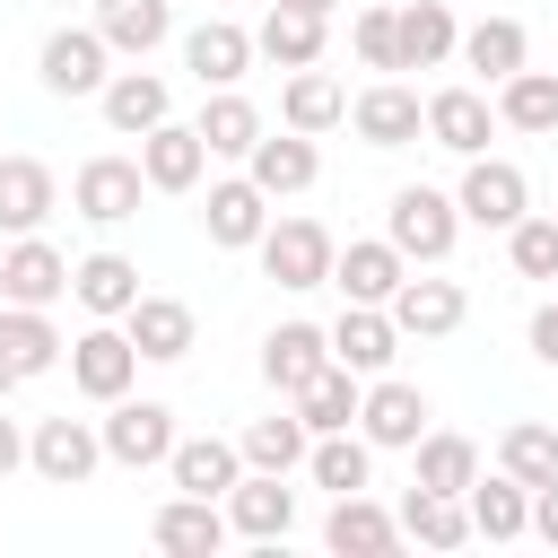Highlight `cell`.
Returning a JSON list of instances; mask_svg holds the SVG:
<instances>
[{
  "label": "cell",
  "mask_w": 558,
  "mask_h": 558,
  "mask_svg": "<svg viewBox=\"0 0 558 558\" xmlns=\"http://www.w3.org/2000/svg\"><path fill=\"white\" fill-rule=\"evenodd\" d=\"M453 235H462L453 192H436V183H401V192L384 201V244H392L401 262H445Z\"/></svg>",
  "instance_id": "6da1fadb"
},
{
  "label": "cell",
  "mask_w": 558,
  "mask_h": 558,
  "mask_svg": "<svg viewBox=\"0 0 558 558\" xmlns=\"http://www.w3.org/2000/svg\"><path fill=\"white\" fill-rule=\"evenodd\" d=\"M253 253H262V270H270L279 288H331V253H340V244H331L323 218H270Z\"/></svg>",
  "instance_id": "7a4b0ae2"
},
{
  "label": "cell",
  "mask_w": 558,
  "mask_h": 558,
  "mask_svg": "<svg viewBox=\"0 0 558 558\" xmlns=\"http://www.w3.org/2000/svg\"><path fill=\"white\" fill-rule=\"evenodd\" d=\"M357 436L384 445V453H410V445L427 436V392L401 384V375H366V392H357Z\"/></svg>",
  "instance_id": "3957f363"
},
{
  "label": "cell",
  "mask_w": 558,
  "mask_h": 558,
  "mask_svg": "<svg viewBox=\"0 0 558 558\" xmlns=\"http://www.w3.org/2000/svg\"><path fill=\"white\" fill-rule=\"evenodd\" d=\"M453 209H462L471 227H497V235H506V227L532 209V183H523V166H506V157H488V148H480V157L462 166V192H453Z\"/></svg>",
  "instance_id": "277c9868"
},
{
  "label": "cell",
  "mask_w": 558,
  "mask_h": 558,
  "mask_svg": "<svg viewBox=\"0 0 558 558\" xmlns=\"http://www.w3.org/2000/svg\"><path fill=\"white\" fill-rule=\"evenodd\" d=\"M105 410H113V418L96 427V436H105V462L148 471V462L174 453V410H166V401H131V392H122V401H105Z\"/></svg>",
  "instance_id": "5b68a950"
},
{
  "label": "cell",
  "mask_w": 558,
  "mask_h": 558,
  "mask_svg": "<svg viewBox=\"0 0 558 558\" xmlns=\"http://www.w3.org/2000/svg\"><path fill=\"white\" fill-rule=\"evenodd\" d=\"M105 61H113V44H105L96 26H52V35H44V52H35V70H44V87H52V96H96V87L113 78Z\"/></svg>",
  "instance_id": "8992f818"
},
{
  "label": "cell",
  "mask_w": 558,
  "mask_h": 558,
  "mask_svg": "<svg viewBox=\"0 0 558 558\" xmlns=\"http://www.w3.org/2000/svg\"><path fill=\"white\" fill-rule=\"evenodd\" d=\"M140 192H148L140 157H87L78 183H70V209L87 227H122V218H140Z\"/></svg>",
  "instance_id": "52a82bcc"
},
{
  "label": "cell",
  "mask_w": 558,
  "mask_h": 558,
  "mask_svg": "<svg viewBox=\"0 0 558 558\" xmlns=\"http://www.w3.org/2000/svg\"><path fill=\"white\" fill-rule=\"evenodd\" d=\"M131 375H140V349H131V331H122V323H96V331H78V340H70V384H78L87 401H122V392H131Z\"/></svg>",
  "instance_id": "ba28073f"
},
{
  "label": "cell",
  "mask_w": 558,
  "mask_h": 558,
  "mask_svg": "<svg viewBox=\"0 0 558 558\" xmlns=\"http://www.w3.org/2000/svg\"><path fill=\"white\" fill-rule=\"evenodd\" d=\"M26 462L52 480V488H78V480H96V462H105V436L87 427V418H35V436H26Z\"/></svg>",
  "instance_id": "9c48e42d"
},
{
  "label": "cell",
  "mask_w": 558,
  "mask_h": 558,
  "mask_svg": "<svg viewBox=\"0 0 558 558\" xmlns=\"http://www.w3.org/2000/svg\"><path fill=\"white\" fill-rule=\"evenodd\" d=\"M349 122H357V140H366V148H410V140L427 131V96H418V87H401V78H375V87L349 105Z\"/></svg>",
  "instance_id": "30bf717a"
},
{
  "label": "cell",
  "mask_w": 558,
  "mask_h": 558,
  "mask_svg": "<svg viewBox=\"0 0 558 558\" xmlns=\"http://www.w3.org/2000/svg\"><path fill=\"white\" fill-rule=\"evenodd\" d=\"M140 174H148V192H192L201 174H209V148H201V131L192 122H157V131H140Z\"/></svg>",
  "instance_id": "8fae6325"
},
{
  "label": "cell",
  "mask_w": 558,
  "mask_h": 558,
  "mask_svg": "<svg viewBox=\"0 0 558 558\" xmlns=\"http://www.w3.org/2000/svg\"><path fill=\"white\" fill-rule=\"evenodd\" d=\"M384 314L401 323V340H445V331H462L471 296H462L453 279H401V288L384 296Z\"/></svg>",
  "instance_id": "7c38bea8"
},
{
  "label": "cell",
  "mask_w": 558,
  "mask_h": 558,
  "mask_svg": "<svg viewBox=\"0 0 558 558\" xmlns=\"http://www.w3.org/2000/svg\"><path fill=\"white\" fill-rule=\"evenodd\" d=\"M323 366H331V331H323V323H279V331L262 340V375H270L279 401H296Z\"/></svg>",
  "instance_id": "4fadbf2b"
},
{
  "label": "cell",
  "mask_w": 558,
  "mask_h": 558,
  "mask_svg": "<svg viewBox=\"0 0 558 558\" xmlns=\"http://www.w3.org/2000/svg\"><path fill=\"white\" fill-rule=\"evenodd\" d=\"M296 523V488H288V471H244L235 488H227V532H244V541H279Z\"/></svg>",
  "instance_id": "5bb4252c"
},
{
  "label": "cell",
  "mask_w": 558,
  "mask_h": 558,
  "mask_svg": "<svg viewBox=\"0 0 558 558\" xmlns=\"http://www.w3.org/2000/svg\"><path fill=\"white\" fill-rule=\"evenodd\" d=\"M148 541H157V549H174V558H218V549H227V506H218V497H183V488H174V497L157 506Z\"/></svg>",
  "instance_id": "9a60e30c"
},
{
  "label": "cell",
  "mask_w": 558,
  "mask_h": 558,
  "mask_svg": "<svg viewBox=\"0 0 558 558\" xmlns=\"http://www.w3.org/2000/svg\"><path fill=\"white\" fill-rule=\"evenodd\" d=\"M0 296H9V305H61V296H70V262H61L44 235H9V253H0Z\"/></svg>",
  "instance_id": "2e32d148"
},
{
  "label": "cell",
  "mask_w": 558,
  "mask_h": 558,
  "mask_svg": "<svg viewBox=\"0 0 558 558\" xmlns=\"http://www.w3.org/2000/svg\"><path fill=\"white\" fill-rule=\"evenodd\" d=\"M201 227H209V244L244 253V244H262V227H270V192H262L253 174H227V183H209V209H201Z\"/></svg>",
  "instance_id": "e0dca14e"
},
{
  "label": "cell",
  "mask_w": 558,
  "mask_h": 558,
  "mask_svg": "<svg viewBox=\"0 0 558 558\" xmlns=\"http://www.w3.org/2000/svg\"><path fill=\"white\" fill-rule=\"evenodd\" d=\"M488 131H497V105H488L480 87H436V96H427V140H436V148L480 157Z\"/></svg>",
  "instance_id": "ac0fdd59"
},
{
  "label": "cell",
  "mask_w": 558,
  "mask_h": 558,
  "mask_svg": "<svg viewBox=\"0 0 558 558\" xmlns=\"http://www.w3.org/2000/svg\"><path fill=\"white\" fill-rule=\"evenodd\" d=\"M401 279H410V262H401L384 235H366V244H340V253H331V288H340L349 305H384Z\"/></svg>",
  "instance_id": "d6986e66"
},
{
  "label": "cell",
  "mask_w": 558,
  "mask_h": 558,
  "mask_svg": "<svg viewBox=\"0 0 558 558\" xmlns=\"http://www.w3.org/2000/svg\"><path fill=\"white\" fill-rule=\"evenodd\" d=\"M122 331H131V349H140L148 366H174V357H192V305H183V296H131Z\"/></svg>",
  "instance_id": "ffe728a7"
},
{
  "label": "cell",
  "mask_w": 558,
  "mask_h": 558,
  "mask_svg": "<svg viewBox=\"0 0 558 558\" xmlns=\"http://www.w3.org/2000/svg\"><path fill=\"white\" fill-rule=\"evenodd\" d=\"M331 357H340L349 375H384V366L401 357V323H392L384 305H349V314L331 323Z\"/></svg>",
  "instance_id": "44dd1931"
},
{
  "label": "cell",
  "mask_w": 558,
  "mask_h": 558,
  "mask_svg": "<svg viewBox=\"0 0 558 558\" xmlns=\"http://www.w3.org/2000/svg\"><path fill=\"white\" fill-rule=\"evenodd\" d=\"M166 480H174L183 497H227V488L244 480V453H235L227 436H174V453H166Z\"/></svg>",
  "instance_id": "7402d4cb"
},
{
  "label": "cell",
  "mask_w": 558,
  "mask_h": 558,
  "mask_svg": "<svg viewBox=\"0 0 558 558\" xmlns=\"http://www.w3.org/2000/svg\"><path fill=\"white\" fill-rule=\"evenodd\" d=\"M401 541V523L366 497V488H349V497H331V514H323V549H340V558H384Z\"/></svg>",
  "instance_id": "603a6c76"
},
{
  "label": "cell",
  "mask_w": 558,
  "mask_h": 558,
  "mask_svg": "<svg viewBox=\"0 0 558 558\" xmlns=\"http://www.w3.org/2000/svg\"><path fill=\"white\" fill-rule=\"evenodd\" d=\"M183 70H192L201 87H235V78L253 70V35L227 26V17H201V26L183 35Z\"/></svg>",
  "instance_id": "cb8c5ba5"
},
{
  "label": "cell",
  "mask_w": 558,
  "mask_h": 558,
  "mask_svg": "<svg viewBox=\"0 0 558 558\" xmlns=\"http://www.w3.org/2000/svg\"><path fill=\"white\" fill-rule=\"evenodd\" d=\"M96 105H105V122H113L122 140H140V131H157V122L174 113V96H166L157 70H113V78L96 87Z\"/></svg>",
  "instance_id": "d4e9b609"
},
{
  "label": "cell",
  "mask_w": 558,
  "mask_h": 558,
  "mask_svg": "<svg viewBox=\"0 0 558 558\" xmlns=\"http://www.w3.org/2000/svg\"><path fill=\"white\" fill-rule=\"evenodd\" d=\"M244 174H253L270 201H288V192H305V183L323 174V157H314V140H305V131H279V140L262 131V140L244 148Z\"/></svg>",
  "instance_id": "484cf974"
},
{
  "label": "cell",
  "mask_w": 558,
  "mask_h": 558,
  "mask_svg": "<svg viewBox=\"0 0 558 558\" xmlns=\"http://www.w3.org/2000/svg\"><path fill=\"white\" fill-rule=\"evenodd\" d=\"M70 296H78L96 323H122L131 296H140V262H131V253H87V262H70Z\"/></svg>",
  "instance_id": "4316f807"
},
{
  "label": "cell",
  "mask_w": 558,
  "mask_h": 558,
  "mask_svg": "<svg viewBox=\"0 0 558 558\" xmlns=\"http://www.w3.org/2000/svg\"><path fill=\"white\" fill-rule=\"evenodd\" d=\"M462 514H471V532H480V541H523V532H532V488H523L514 471L471 480V488H462Z\"/></svg>",
  "instance_id": "83f0119b"
},
{
  "label": "cell",
  "mask_w": 558,
  "mask_h": 558,
  "mask_svg": "<svg viewBox=\"0 0 558 558\" xmlns=\"http://www.w3.org/2000/svg\"><path fill=\"white\" fill-rule=\"evenodd\" d=\"M52 166L44 157H0V235H35L52 218Z\"/></svg>",
  "instance_id": "f1b7e54d"
},
{
  "label": "cell",
  "mask_w": 558,
  "mask_h": 558,
  "mask_svg": "<svg viewBox=\"0 0 558 558\" xmlns=\"http://www.w3.org/2000/svg\"><path fill=\"white\" fill-rule=\"evenodd\" d=\"M323 44H331V17H305V9H279V0H270V17L253 26V52L279 61V70H314Z\"/></svg>",
  "instance_id": "f546056e"
},
{
  "label": "cell",
  "mask_w": 558,
  "mask_h": 558,
  "mask_svg": "<svg viewBox=\"0 0 558 558\" xmlns=\"http://www.w3.org/2000/svg\"><path fill=\"white\" fill-rule=\"evenodd\" d=\"M279 113H288V131H305V140H323L331 122H349V87L314 61V70H288V87H279Z\"/></svg>",
  "instance_id": "4dcf8cb0"
},
{
  "label": "cell",
  "mask_w": 558,
  "mask_h": 558,
  "mask_svg": "<svg viewBox=\"0 0 558 558\" xmlns=\"http://www.w3.org/2000/svg\"><path fill=\"white\" fill-rule=\"evenodd\" d=\"M392 35H401V70H436V61H453V44H462V26H453L445 0H410V9H392Z\"/></svg>",
  "instance_id": "1f68e13d"
},
{
  "label": "cell",
  "mask_w": 558,
  "mask_h": 558,
  "mask_svg": "<svg viewBox=\"0 0 558 558\" xmlns=\"http://www.w3.org/2000/svg\"><path fill=\"white\" fill-rule=\"evenodd\" d=\"M61 331H52V314L44 305H0V357L17 366V375H52L61 366Z\"/></svg>",
  "instance_id": "d6a6232c"
},
{
  "label": "cell",
  "mask_w": 558,
  "mask_h": 558,
  "mask_svg": "<svg viewBox=\"0 0 558 558\" xmlns=\"http://www.w3.org/2000/svg\"><path fill=\"white\" fill-rule=\"evenodd\" d=\"M166 26H174V0H96V35L131 61H148L166 44Z\"/></svg>",
  "instance_id": "836d02e7"
},
{
  "label": "cell",
  "mask_w": 558,
  "mask_h": 558,
  "mask_svg": "<svg viewBox=\"0 0 558 558\" xmlns=\"http://www.w3.org/2000/svg\"><path fill=\"white\" fill-rule=\"evenodd\" d=\"M357 392H366V375H349V366L331 357V366H323L288 410L305 418V436H331V427H357Z\"/></svg>",
  "instance_id": "e575fe53"
},
{
  "label": "cell",
  "mask_w": 558,
  "mask_h": 558,
  "mask_svg": "<svg viewBox=\"0 0 558 558\" xmlns=\"http://www.w3.org/2000/svg\"><path fill=\"white\" fill-rule=\"evenodd\" d=\"M418 549H462L471 541V514H462V497H445V488H418L410 480V497H401V514H392Z\"/></svg>",
  "instance_id": "d590c367"
},
{
  "label": "cell",
  "mask_w": 558,
  "mask_h": 558,
  "mask_svg": "<svg viewBox=\"0 0 558 558\" xmlns=\"http://www.w3.org/2000/svg\"><path fill=\"white\" fill-rule=\"evenodd\" d=\"M453 52H462V61H471V70L497 87V78H514V70H523L532 35H523L514 17H480V26H462V44H453Z\"/></svg>",
  "instance_id": "8d00e7d4"
},
{
  "label": "cell",
  "mask_w": 558,
  "mask_h": 558,
  "mask_svg": "<svg viewBox=\"0 0 558 558\" xmlns=\"http://www.w3.org/2000/svg\"><path fill=\"white\" fill-rule=\"evenodd\" d=\"M305 445H314V436H305V418H296V410H270V418H253V427L235 436L244 471H296V462H305Z\"/></svg>",
  "instance_id": "74e56055"
},
{
  "label": "cell",
  "mask_w": 558,
  "mask_h": 558,
  "mask_svg": "<svg viewBox=\"0 0 558 558\" xmlns=\"http://www.w3.org/2000/svg\"><path fill=\"white\" fill-rule=\"evenodd\" d=\"M305 471H314V488L349 497V488H366L375 445H366V436H349V427H331V436H314V445H305Z\"/></svg>",
  "instance_id": "f35d334b"
},
{
  "label": "cell",
  "mask_w": 558,
  "mask_h": 558,
  "mask_svg": "<svg viewBox=\"0 0 558 558\" xmlns=\"http://www.w3.org/2000/svg\"><path fill=\"white\" fill-rule=\"evenodd\" d=\"M410 453H418V488H445V497H462V488L480 480V445H471V436H453V427H427Z\"/></svg>",
  "instance_id": "ab89813d"
},
{
  "label": "cell",
  "mask_w": 558,
  "mask_h": 558,
  "mask_svg": "<svg viewBox=\"0 0 558 558\" xmlns=\"http://www.w3.org/2000/svg\"><path fill=\"white\" fill-rule=\"evenodd\" d=\"M192 131H201V148H209V157H244V148L262 140V113H253V96L218 87V96L201 105V122H192Z\"/></svg>",
  "instance_id": "60d3db41"
},
{
  "label": "cell",
  "mask_w": 558,
  "mask_h": 558,
  "mask_svg": "<svg viewBox=\"0 0 558 558\" xmlns=\"http://www.w3.org/2000/svg\"><path fill=\"white\" fill-rule=\"evenodd\" d=\"M497 122H514V131H558V70H514V78H497Z\"/></svg>",
  "instance_id": "b9f144b4"
},
{
  "label": "cell",
  "mask_w": 558,
  "mask_h": 558,
  "mask_svg": "<svg viewBox=\"0 0 558 558\" xmlns=\"http://www.w3.org/2000/svg\"><path fill=\"white\" fill-rule=\"evenodd\" d=\"M497 471H514L523 488L558 480V427H541V418H514V427L497 436Z\"/></svg>",
  "instance_id": "7bdbcfd3"
},
{
  "label": "cell",
  "mask_w": 558,
  "mask_h": 558,
  "mask_svg": "<svg viewBox=\"0 0 558 558\" xmlns=\"http://www.w3.org/2000/svg\"><path fill=\"white\" fill-rule=\"evenodd\" d=\"M506 262H514L523 279H558V218L523 209V218L506 227Z\"/></svg>",
  "instance_id": "ee69618b"
},
{
  "label": "cell",
  "mask_w": 558,
  "mask_h": 558,
  "mask_svg": "<svg viewBox=\"0 0 558 558\" xmlns=\"http://www.w3.org/2000/svg\"><path fill=\"white\" fill-rule=\"evenodd\" d=\"M349 44L366 70H401V35H392V9H357L349 17Z\"/></svg>",
  "instance_id": "f6af8a7d"
},
{
  "label": "cell",
  "mask_w": 558,
  "mask_h": 558,
  "mask_svg": "<svg viewBox=\"0 0 558 558\" xmlns=\"http://www.w3.org/2000/svg\"><path fill=\"white\" fill-rule=\"evenodd\" d=\"M523 340H532V357H541V366H558V296H549V305H532V331H523Z\"/></svg>",
  "instance_id": "bcb514c9"
},
{
  "label": "cell",
  "mask_w": 558,
  "mask_h": 558,
  "mask_svg": "<svg viewBox=\"0 0 558 558\" xmlns=\"http://www.w3.org/2000/svg\"><path fill=\"white\" fill-rule=\"evenodd\" d=\"M532 532L558 549V480H541V488H532Z\"/></svg>",
  "instance_id": "7dc6e473"
},
{
  "label": "cell",
  "mask_w": 558,
  "mask_h": 558,
  "mask_svg": "<svg viewBox=\"0 0 558 558\" xmlns=\"http://www.w3.org/2000/svg\"><path fill=\"white\" fill-rule=\"evenodd\" d=\"M26 462V436H17V418H0V480Z\"/></svg>",
  "instance_id": "c3c4849f"
},
{
  "label": "cell",
  "mask_w": 558,
  "mask_h": 558,
  "mask_svg": "<svg viewBox=\"0 0 558 558\" xmlns=\"http://www.w3.org/2000/svg\"><path fill=\"white\" fill-rule=\"evenodd\" d=\"M279 9H305V17H331L340 0H279Z\"/></svg>",
  "instance_id": "681fc988"
},
{
  "label": "cell",
  "mask_w": 558,
  "mask_h": 558,
  "mask_svg": "<svg viewBox=\"0 0 558 558\" xmlns=\"http://www.w3.org/2000/svg\"><path fill=\"white\" fill-rule=\"evenodd\" d=\"M9 384H26V375H17V366H9V357H0V401H9Z\"/></svg>",
  "instance_id": "f907efd6"
}]
</instances>
